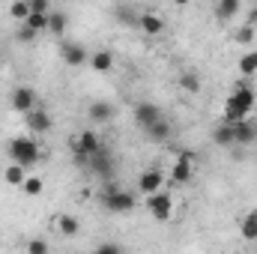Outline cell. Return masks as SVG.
I'll return each instance as SVG.
<instances>
[{
  "instance_id": "52a82bcc",
  "label": "cell",
  "mask_w": 257,
  "mask_h": 254,
  "mask_svg": "<svg viewBox=\"0 0 257 254\" xmlns=\"http://www.w3.org/2000/svg\"><path fill=\"white\" fill-rule=\"evenodd\" d=\"M194 156L192 153H180L177 156V162H174V168H171V186H186L189 180L194 177Z\"/></svg>"
},
{
  "instance_id": "e575fe53",
  "label": "cell",
  "mask_w": 257,
  "mask_h": 254,
  "mask_svg": "<svg viewBox=\"0 0 257 254\" xmlns=\"http://www.w3.org/2000/svg\"><path fill=\"white\" fill-rule=\"evenodd\" d=\"M174 3H177V6H186V3H189V0H174Z\"/></svg>"
},
{
  "instance_id": "d590c367",
  "label": "cell",
  "mask_w": 257,
  "mask_h": 254,
  "mask_svg": "<svg viewBox=\"0 0 257 254\" xmlns=\"http://www.w3.org/2000/svg\"><path fill=\"white\" fill-rule=\"evenodd\" d=\"M0 75H3V63H0Z\"/></svg>"
},
{
  "instance_id": "d6a6232c",
  "label": "cell",
  "mask_w": 257,
  "mask_h": 254,
  "mask_svg": "<svg viewBox=\"0 0 257 254\" xmlns=\"http://www.w3.org/2000/svg\"><path fill=\"white\" fill-rule=\"evenodd\" d=\"M96 248H99L102 254H120L123 251V245H117V242H99Z\"/></svg>"
},
{
  "instance_id": "603a6c76",
  "label": "cell",
  "mask_w": 257,
  "mask_h": 254,
  "mask_svg": "<svg viewBox=\"0 0 257 254\" xmlns=\"http://www.w3.org/2000/svg\"><path fill=\"white\" fill-rule=\"evenodd\" d=\"M57 230H60L63 236H75V233L81 230V221H78L75 215H57Z\"/></svg>"
},
{
  "instance_id": "cb8c5ba5",
  "label": "cell",
  "mask_w": 257,
  "mask_h": 254,
  "mask_svg": "<svg viewBox=\"0 0 257 254\" xmlns=\"http://www.w3.org/2000/svg\"><path fill=\"white\" fill-rule=\"evenodd\" d=\"M177 87H183L186 93H197V90H200V75H197V72H183V75L177 78Z\"/></svg>"
},
{
  "instance_id": "5bb4252c",
  "label": "cell",
  "mask_w": 257,
  "mask_h": 254,
  "mask_svg": "<svg viewBox=\"0 0 257 254\" xmlns=\"http://www.w3.org/2000/svg\"><path fill=\"white\" fill-rule=\"evenodd\" d=\"M144 132H147V138H150L153 144H165V141L174 135V126H171V120H168V117H159L156 123H150Z\"/></svg>"
},
{
  "instance_id": "4316f807",
  "label": "cell",
  "mask_w": 257,
  "mask_h": 254,
  "mask_svg": "<svg viewBox=\"0 0 257 254\" xmlns=\"http://www.w3.org/2000/svg\"><path fill=\"white\" fill-rule=\"evenodd\" d=\"M27 15H30L27 0H12V3H9V18H15L18 24H21V21H27Z\"/></svg>"
},
{
  "instance_id": "5b68a950",
  "label": "cell",
  "mask_w": 257,
  "mask_h": 254,
  "mask_svg": "<svg viewBox=\"0 0 257 254\" xmlns=\"http://www.w3.org/2000/svg\"><path fill=\"white\" fill-rule=\"evenodd\" d=\"M147 209H150V215L156 221H168L174 215V197H171V191L159 189V191H153V194H147Z\"/></svg>"
},
{
  "instance_id": "1f68e13d",
  "label": "cell",
  "mask_w": 257,
  "mask_h": 254,
  "mask_svg": "<svg viewBox=\"0 0 257 254\" xmlns=\"http://www.w3.org/2000/svg\"><path fill=\"white\" fill-rule=\"evenodd\" d=\"M30 12H51V0H27Z\"/></svg>"
},
{
  "instance_id": "7a4b0ae2",
  "label": "cell",
  "mask_w": 257,
  "mask_h": 254,
  "mask_svg": "<svg viewBox=\"0 0 257 254\" xmlns=\"http://www.w3.org/2000/svg\"><path fill=\"white\" fill-rule=\"evenodd\" d=\"M6 153H9V162H18V165H24L27 171L42 159V150H39L36 138H30V135H15V138L6 144Z\"/></svg>"
},
{
  "instance_id": "9c48e42d",
  "label": "cell",
  "mask_w": 257,
  "mask_h": 254,
  "mask_svg": "<svg viewBox=\"0 0 257 254\" xmlns=\"http://www.w3.org/2000/svg\"><path fill=\"white\" fill-rule=\"evenodd\" d=\"M60 57H63V63L72 66V69H78V66H87V63H90V54H87V48H84V45H78V42H60Z\"/></svg>"
},
{
  "instance_id": "2e32d148",
  "label": "cell",
  "mask_w": 257,
  "mask_h": 254,
  "mask_svg": "<svg viewBox=\"0 0 257 254\" xmlns=\"http://www.w3.org/2000/svg\"><path fill=\"white\" fill-rule=\"evenodd\" d=\"M242 9V0H215V15L218 21H233Z\"/></svg>"
},
{
  "instance_id": "d4e9b609",
  "label": "cell",
  "mask_w": 257,
  "mask_h": 254,
  "mask_svg": "<svg viewBox=\"0 0 257 254\" xmlns=\"http://www.w3.org/2000/svg\"><path fill=\"white\" fill-rule=\"evenodd\" d=\"M239 72H242V78H254L257 75V51H248V54L239 57Z\"/></svg>"
},
{
  "instance_id": "6da1fadb",
  "label": "cell",
  "mask_w": 257,
  "mask_h": 254,
  "mask_svg": "<svg viewBox=\"0 0 257 254\" xmlns=\"http://www.w3.org/2000/svg\"><path fill=\"white\" fill-rule=\"evenodd\" d=\"M254 102H257V93L248 81H239L233 87V93L224 99V111H221V123H239L245 120L251 111H254Z\"/></svg>"
},
{
  "instance_id": "d6986e66",
  "label": "cell",
  "mask_w": 257,
  "mask_h": 254,
  "mask_svg": "<svg viewBox=\"0 0 257 254\" xmlns=\"http://www.w3.org/2000/svg\"><path fill=\"white\" fill-rule=\"evenodd\" d=\"M212 144H218V147H236V141H233V126H230V123H218V126L212 129Z\"/></svg>"
},
{
  "instance_id": "44dd1931",
  "label": "cell",
  "mask_w": 257,
  "mask_h": 254,
  "mask_svg": "<svg viewBox=\"0 0 257 254\" xmlns=\"http://www.w3.org/2000/svg\"><path fill=\"white\" fill-rule=\"evenodd\" d=\"M239 233H242V239L257 242V209H251V212L242 218V224H239Z\"/></svg>"
},
{
  "instance_id": "f1b7e54d",
  "label": "cell",
  "mask_w": 257,
  "mask_h": 254,
  "mask_svg": "<svg viewBox=\"0 0 257 254\" xmlns=\"http://www.w3.org/2000/svg\"><path fill=\"white\" fill-rule=\"evenodd\" d=\"M36 36H39V33H36V30H33V27H30V24H24V21H21V27H18V33H15V39H18V42H24V45H27V42H33V39H36Z\"/></svg>"
},
{
  "instance_id": "30bf717a",
  "label": "cell",
  "mask_w": 257,
  "mask_h": 254,
  "mask_svg": "<svg viewBox=\"0 0 257 254\" xmlns=\"http://www.w3.org/2000/svg\"><path fill=\"white\" fill-rule=\"evenodd\" d=\"M96 177H102V180H111L114 177V159H111V153H108V147H102L96 156H90V165H87Z\"/></svg>"
},
{
  "instance_id": "7c38bea8",
  "label": "cell",
  "mask_w": 257,
  "mask_h": 254,
  "mask_svg": "<svg viewBox=\"0 0 257 254\" xmlns=\"http://www.w3.org/2000/svg\"><path fill=\"white\" fill-rule=\"evenodd\" d=\"M233 126V141H236V147H248V144H254L257 141V123L254 120H239V123H230Z\"/></svg>"
},
{
  "instance_id": "836d02e7",
  "label": "cell",
  "mask_w": 257,
  "mask_h": 254,
  "mask_svg": "<svg viewBox=\"0 0 257 254\" xmlns=\"http://www.w3.org/2000/svg\"><path fill=\"white\" fill-rule=\"evenodd\" d=\"M245 24H251V27L257 24V6L251 9V12H248V18H245Z\"/></svg>"
},
{
  "instance_id": "ffe728a7",
  "label": "cell",
  "mask_w": 257,
  "mask_h": 254,
  "mask_svg": "<svg viewBox=\"0 0 257 254\" xmlns=\"http://www.w3.org/2000/svg\"><path fill=\"white\" fill-rule=\"evenodd\" d=\"M90 69H96V72H111L114 69V54L111 51H96V54H90Z\"/></svg>"
},
{
  "instance_id": "8992f818",
  "label": "cell",
  "mask_w": 257,
  "mask_h": 254,
  "mask_svg": "<svg viewBox=\"0 0 257 254\" xmlns=\"http://www.w3.org/2000/svg\"><path fill=\"white\" fill-rule=\"evenodd\" d=\"M9 105H12V111L27 114V111H33V108L39 105V96H36V90H33L30 84H18V87L9 93Z\"/></svg>"
},
{
  "instance_id": "4fadbf2b",
  "label": "cell",
  "mask_w": 257,
  "mask_h": 254,
  "mask_svg": "<svg viewBox=\"0 0 257 254\" xmlns=\"http://www.w3.org/2000/svg\"><path fill=\"white\" fill-rule=\"evenodd\" d=\"M159 117H165L159 105H153V102H138V105H135V123L141 129H147L150 123H156Z\"/></svg>"
},
{
  "instance_id": "f546056e",
  "label": "cell",
  "mask_w": 257,
  "mask_h": 254,
  "mask_svg": "<svg viewBox=\"0 0 257 254\" xmlns=\"http://www.w3.org/2000/svg\"><path fill=\"white\" fill-rule=\"evenodd\" d=\"M251 39H254V27H251V24H242V27L236 30V42H239V45H248Z\"/></svg>"
},
{
  "instance_id": "7402d4cb",
  "label": "cell",
  "mask_w": 257,
  "mask_h": 254,
  "mask_svg": "<svg viewBox=\"0 0 257 254\" xmlns=\"http://www.w3.org/2000/svg\"><path fill=\"white\" fill-rule=\"evenodd\" d=\"M66 12H48V33H54L57 39H63L66 33Z\"/></svg>"
},
{
  "instance_id": "ac0fdd59",
  "label": "cell",
  "mask_w": 257,
  "mask_h": 254,
  "mask_svg": "<svg viewBox=\"0 0 257 254\" xmlns=\"http://www.w3.org/2000/svg\"><path fill=\"white\" fill-rule=\"evenodd\" d=\"M3 180H6L9 186H18V189H21V183L27 180V168H24V165H18V162H9V165H6V171H3Z\"/></svg>"
},
{
  "instance_id": "484cf974",
  "label": "cell",
  "mask_w": 257,
  "mask_h": 254,
  "mask_svg": "<svg viewBox=\"0 0 257 254\" xmlns=\"http://www.w3.org/2000/svg\"><path fill=\"white\" fill-rule=\"evenodd\" d=\"M21 191H24L27 197H39V194L45 191V183H42V177H27V180L21 183Z\"/></svg>"
},
{
  "instance_id": "8fae6325",
  "label": "cell",
  "mask_w": 257,
  "mask_h": 254,
  "mask_svg": "<svg viewBox=\"0 0 257 254\" xmlns=\"http://www.w3.org/2000/svg\"><path fill=\"white\" fill-rule=\"evenodd\" d=\"M165 186V174L159 171V168H147L141 177H138V191L147 197V194H153V191H159Z\"/></svg>"
},
{
  "instance_id": "e0dca14e",
  "label": "cell",
  "mask_w": 257,
  "mask_h": 254,
  "mask_svg": "<svg viewBox=\"0 0 257 254\" xmlns=\"http://www.w3.org/2000/svg\"><path fill=\"white\" fill-rule=\"evenodd\" d=\"M87 117H90L93 123H108V120L114 117V105H111V102H93L90 111H87Z\"/></svg>"
},
{
  "instance_id": "9a60e30c",
  "label": "cell",
  "mask_w": 257,
  "mask_h": 254,
  "mask_svg": "<svg viewBox=\"0 0 257 254\" xmlns=\"http://www.w3.org/2000/svg\"><path fill=\"white\" fill-rule=\"evenodd\" d=\"M138 27H141L147 36H159V33L165 30V21H162L159 12H141V15H138Z\"/></svg>"
},
{
  "instance_id": "277c9868",
  "label": "cell",
  "mask_w": 257,
  "mask_h": 254,
  "mask_svg": "<svg viewBox=\"0 0 257 254\" xmlns=\"http://www.w3.org/2000/svg\"><path fill=\"white\" fill-rule=\"evenodd\" d=\"M102 206L114 215H123V212H132L135 209V194L126 189H117L111 180H108V189L102 191Z\"/></svg>"
},
{
  "instance_id": "3957f363",
  "label": "cell",
  "mask_w": 257,
  "mask_h": 254,
  "mask_svg": "<svg viewBox=\"0 0 257 254\" xmlns=\"http://www.w3.org/2000/svg\"><path fill=\"white\" fill-rule=\"evenodd\" d=\"M102 147H105V144H102L99 132H93V129L78 132V135L72 138V156H75V165H90V156H96Z\"/></svg>"
},
{
  "instance_id": "4dcf8cb0",
  "label": "cell",
  "mask_w": 257,
  "mask_h": 254,
  "mask_svg": "<svg viewBox=\"0 0 257 254\" xmlns=\"http://www.w3.org/2000/svg\"><path fill=\"white\" fill-rule=\"evenodd\" d=\"M27 251L30 254H45L48 251V242H45V239H30V242H27Z\"/></svg>"
},
{
  "instance_id": "83f0119b",
  "label": "cell",
  "mask_w": 257,
  "mask_h": 254,
  "mask_svg": "<svg viewBox=\"0 0 257 254\" xmlns=\"http://www.w3.org/2000/svg\"><path fill=\"white\" fill-rule=\"evenodd\" d=\"M24 24H30L36 33H45V30H48V12H30Z\"/></svg>"
},
{
  "instance_id": "ba28073f",
  "label": "cell",
  "mask_w": 257,
  "mask_h": 254,
  "mask_svg": "<svg viewBox=\"0 0 257 254\" xmlns=\"http://www.w3.org/2000/svg\"><path fill=\"white\" fill-rule=\"evenodd\" d=\"M24 123H27V129H30V135H45V132H51V126H54V120H51V114L45 111V108H33V111H27L24 114Z\"/></svg>"
}]
</instances>
